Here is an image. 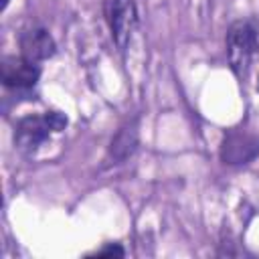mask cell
<instances>
[{"label":"cell","instance_id":"obj_6","mask_svg":"<svg viewBox=\"0 0 259 259\" xmlns=\"http://www.w3.org/2000/svg\"><path fill=\"white\" fill-rule=\"evenodd\" d=\"M18 45H20V55L26 57L28 61H34V63L47 61V59L55 57V53H57L55 38L42 26L24 28L18 36Z\"/></svg>","mask_w":259,"mask_h":259},{"label":"cell","instance_id":"obj_5","mask_svg":"<svg viewBox=\"0 0 259 259\" xmlns=\"http://www.w3.org/2000/svg\"><path fill=\"white\" fill-rule=\"evenodd\" d=\"M259 156V138L247 132H231L225 136L221 146V158L225 164H247Z\"/></svg>","mask_w":259,"mask_h":259},{"label":"cell","instance_id":"obj_2","mask_svg":"<svg viewBox=\"0 0 259 259\" xmlns=\"http://www.w3.org/2000/svg\"><path fill=\"white\" fill-rule=\"evenodd\" d=\"M227 59L233 73L245 79L259 53V32L249 20H237L227 30Z\"/></svg>","mask_w":259,"mask_h":259},{"label":"cell","instance_id":"obj_9","mask_svg":"<svg viewBox=\"0 0 259 259\" xmlns=\"http://www.w3.org/2000/svg\"><path fill=\"white\" fill-rule=\"evenodd\" d=\"M8 4H10V0H2V10H6Z\"/></svg>","mask_w":259,"mask_h":259},{"label":"cell","instance_id":"obj_10","mask_svg":"<svg viewBox=\"0 0 259 259\" xmlns=\"http://www.w3.org/2000/svg\"><path fill=\"white\" fill-rule=\"evenodd\" d=\"M257 87H259V85H257Z\"/></svg>","mask_w":259,"mask_h":259},{"label":"cell","instance_id":"obj_7","mask_svg":"<svg viewBox=\"0 0 259 259\" xmlns=\"http://www.w3.org/2000/svg\"><path fill=\"white\" fill-rule=\"evenodd\" d=\"M136 148H138V125H136V121H127L113 136V140L109 144V152H107V162L121 164L136 152Z\"/></svg>","mask_w":259,"mask_h":259},{"label":"cell","instance_id":"obj_4","mask_svg":"<svg viewBox=\"0 0 259 259\" xmlns=\"http://www.w3.org/2000/svg\"><path fill=\"white\" fill-rule=\"evenodd\" d=\"M0 77L4 87L16 89V91H28L36 85L40 77V67L34 61H28L26 57H2L0 61Z\"/></svg>","mask_w":259,"mask_h":259},{"label":"cell","instance_id":"obj_8","mask_svg":"<svg viewBox=\"0 0 259 259\" xmlns=\"http://www.w3.org/2000/svg\"><path fill=\"white\" fill-rule=\"evenodd\" d=\"M125 251L119 247V245H107V247H103V249H99V251H95L93 255H97V257H103V255H123Z\"/></svg>","mask_w":259,"mask_h":259},{"label":"cell","instance_id":"obj_3","mask_svg":"<svg viewBox=\"0 0 259 259\" xmlns=\"http://www.w3.org/2000/svg\"><path fill=\"white\" fill-rule=\"evenodd\" d=\"M105 18L115 47L125 53L138 26V8L134 0H105Z\"/></svg>","mask_w":259,"mask_h":259},{"label":"cell","instance_id":"obj_1","mask_svg":"<svg viewBox=\"0 0 259 259\" xmlns=\"http://www.w3.org/2000/svg\"><path fill=\"white\" fill-rule=\"evenodd\" d=\"M65 125H67V115L61 111H45L38 115H26L14 127V146L22 154H32L53 134L65 130Z\"/></svg>","mask_w":259,"mask_h":259}]
</instances>
